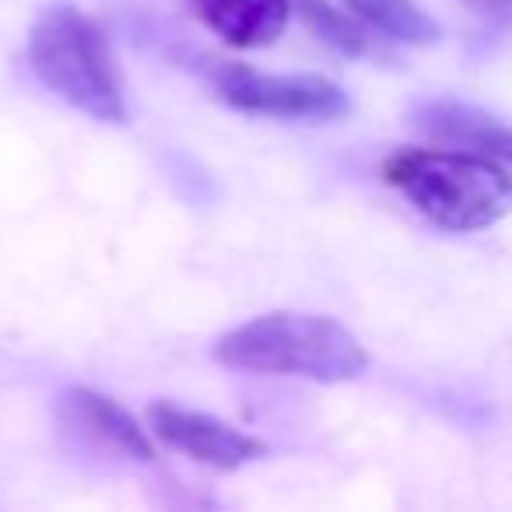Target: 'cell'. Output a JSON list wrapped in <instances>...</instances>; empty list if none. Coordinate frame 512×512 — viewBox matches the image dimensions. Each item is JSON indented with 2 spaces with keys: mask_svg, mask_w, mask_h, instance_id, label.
<instances>
[{
  "mask_svg": "<svg viewBox=\"0 0 512 512\" xmlns=\"http://www.w3.org/2000/svg\"><path fill=\"white\" fill-rule=\"evenodd\" d=\"M214 358L232 369L316 383H344L362 376L369 365V355L351 330L309 313H267L242 323L214 344Z\"/></svg>",
  "mask_w": 512,
  "mask_h": 512,
  "instance_id": "6da1fadb",
  "label": "cell"
},
{
  "mask_svg": "<svg viewBox=\"0 0 512 512\" xmlns=\"http://www.w3.org/2000/svg\"><path fill=\"white\" fill-rule=\"evenodd\" d=\"M393 183L428 221L449 232L495 225L512 207V179L495 158L477 151H393L383 165Z\"/></svg>",
  "mask_w": 512,
  "mask_h": 512,
  "instance_id": "7a4b0ae2",
  "label": "cell"
},
{
  "mask_svg": "<svg viewBox=\"0 0 512 512\" xmlns=\"http://www.w3.org/2000/svg\"><path fill=\"white\" fill-rule=\"evenodd\" d=\"M29 60L50 92L106 123L127 120L123 78L109 43L81 11L57 4L32 25Z\"/></svg>",
  "mask_w": 512,
  "mask_h": 512,
  "instance_id": "3957f363",
  "label": "cell"
},
{
  "mask_svg": "<svg viewBox=\"0 0 512 512\" xmlns=\"http://www.w3.org/2000/svg\"><path fill=\"white\" fill-rule=\"evenodd\" d=\"M218 92L235 109L288 120H334L348 113L344 92L316 74H260L246 67H228L218 78Z\"/></svg>",
  "mask_w": 512,
  "mask_h": 512,
  "instance_id": "277c9868",
  "label": "cell"
},
{
  "mask_svg": "<svg viewBox=\"0 0 512 512\" xmlns=\"http://www.w3.org/2000/svg\"><path fill=\"white\" fill-rule=\"evenodd\" d=\"M148 425L165 446L179 449L190 460L207 463V467H218V470L246 467V463L260 460L267 453L264 442L253 439V435H242L239 428L225 425V421L186 411V407L176 404L148 407Z\"/></svg>",
  "mask_w": 512,
  "mask_h": 512,
  "instance_id": "5b68a950",
  "label": "cell"
},
{
  "mask_svg": "<svg viewBox=\"0 0 512 512\" xmlns=\"http://www.w3.org/2000/svg\"><path fill=\"white\" fill-rule=\"evenodd\" d=\"M60 414H64V421L71 428H78L81 435L113 449V453L130 456V460H151L155 456L148 432L113 397H106V393L74 386V390H67L60 397Z\"/></svg>",
  "mask_w": 512,
  "mask_h": 512,
  "instance_id": "8992f818",
  "label": "cell"
},
{
  "mask_svg": "<svg viewBox=\"0 0 512 512\" xmlns=\"http://www.w3.org/2000/svg\"><path fill=\"white\" fill-rule=\"evenodd\" d=\"M193 15L228 46H271L288 25V0H190Z\"/></svg>",
  "mask_w": 512,
  "mask_h": 512,
  "instance_id": "52a82bcc",
  "label": "cell"
},
{
  "mask_svg": "<svg viewBox=\"0 0 512 512\" xmlns=\"http://www.w3.org/2000/svg\"><path fill=\"white\" fill-rule=\"evenodd\" d=\"M421 127L442 141L463 144L477 155L495 158L498 165L512 169V127H502L491 116H481L463 106H432L421 113Z\"/></svg>",
  "mask_w": 512,
  "mask_h": 512,
  "instance_id": "ba28073f",
  "label": "cell"
},
{
  "mask_svg": "<svg viewBox=\"0 0 512 512\" xmlns=\"http://www.w3.org/2000/svg\"><path fill=\"white\" fill-rule=\"evenodd\" d=\"M344 4L355 11V18H362L365 25L397 39V43L428 46L439 39V25L414 0H344Z\"/></svg>",
  "mask_w": 512,
  "mask_h": 512,
  "instance_id": "9c48e42d",
  "label": "cell"
},
{
  "mask_svg": "<svg viewBox=\"0 0 512 512\" xmlns=\"http://www.w3.org/2000/svg\"><path fill=\"white\" fill-rule=\"evenodd\" d=\"M302 8H306V18H309V25H313V32L327 46H334V50H341V53H351V57L365 53V29L355 18L341 15V11L323 4V0H306Z\"/></svg>",
  "mask_w": 512,
  "mask_h": 512,
  "instance_id": "30bf717a",
  "label": "cell"
},
{
  "mask_svg": "<svg viewBox=\"0 0 512 512\" xmlns=\"http://www.w3.org/2000/svg\"><path fill=\"white\" fill-rule=\"evenodd\" d=\"M498 4H509V8H512V0H498Z\"/></svg>",
  "mask_w": 512,
  "mask_h": 512,
  "instance_id": "8fae6325",
  "label": "cell"
}]
</instances>
